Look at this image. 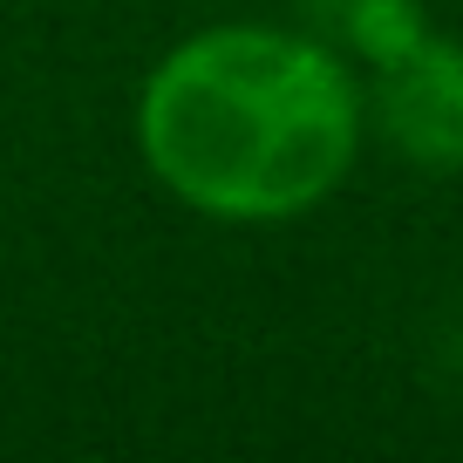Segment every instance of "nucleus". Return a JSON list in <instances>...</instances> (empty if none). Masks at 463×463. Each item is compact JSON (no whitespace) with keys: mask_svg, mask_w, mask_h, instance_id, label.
Listing matches in <instances>:
<instances>
[{"mask_svg":"<svg viewBox=\"0 0 463 463\" xmlns=\"http://www.w3.org/2000/svg\"><path fill=\"white\" fill-rule=\"evenodd\" d=\"M368 102L341 48L266 21L177 42L137 96V150L177 204L225 225H279L341 191Z\"/></svg>","mask_w":463,"mask_h":463,"instance_id":"obj_1","label":"nucleus"},{"mask_svg":"<svg viewBox=\"0 0 463 463\" xmlns=\"http://www.w3.org/2000/svg\"><path fill=\"white\" fill-rule=\"evenodd\" d=\"M375 116L409 164L463 171V48L430 34L402 61L375 69Z\"/></svg>","mask_w":463,"mask_h":463,"instance_id":"obj_2","label":"nucleus"},{"mask_svg":"<svg viewBox=\"0 0 463 463\" xmlns=\"http://www.w3.org/2000/svg\"><path fill=\"white\" fill-rule=\"evenodd\" d=\"M314 14L341 28V42L368 61V69H389L409 48L430 42V14L422 0H314Z\"/></svg>","mask_w":463,"mask_h":463,"instance_id":"obj_3","label":"nucleus"}]
</instances>
